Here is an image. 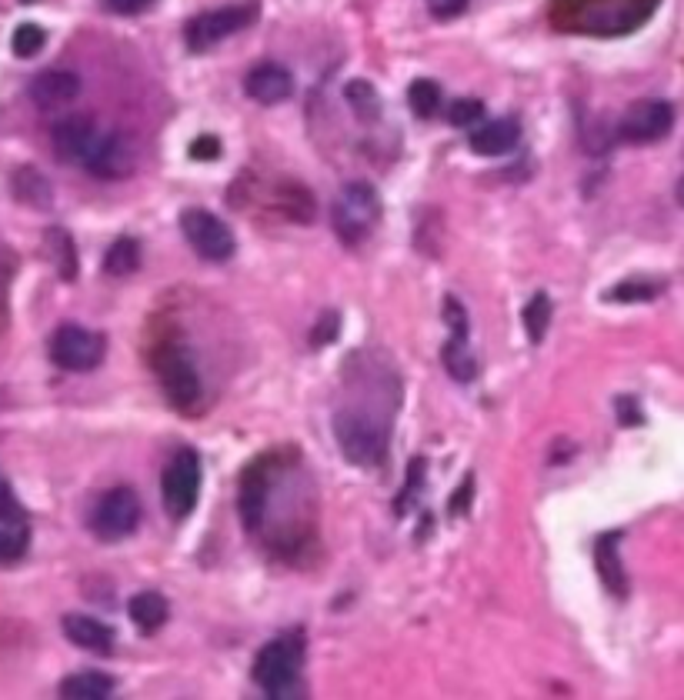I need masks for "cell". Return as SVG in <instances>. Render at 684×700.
<instances>
[{"mask_svg":"<svg viewBox=\"0 0 684 700\" xmlns=\"http://www.w3.org/2000/svg\"><path fill=\"white\" fill-rule=\"evenodd\" d=\"M127 614H131L137 630H144V634H154V630H161L167 624L171 604H167L164 594H157V590H141V594L131 597V604H127Z\"/></svg>","mask_w":684,"mask_h":700,"instance_id":"obj_19","label":"cell"},{"mask_svg":"<svg viewBox=\"0 0 684 700\" xmlns=\"http://www.w3.org/2000/svg\"><path fill=\"white\" fill-rule=\"evenodd\" d=\"M24 4H34V0H24Z\"/></svg>","mask_w":684,"mask_h":700,"instance_id":"obj_38","label":"cell"},{"mask_svg":"<svg viewBox=\"0 0 684 700\" xmlns=\"http://www.w3.org/2000/svg\"><path fill=\"white\" fill-rule=\"evenodd\" d=\"M87 170H91L94 177H104V180H117V177H127L131 174V167H134V160H131V147L124 144L117 134H101V140H97V147H94V154L87 157Z\"/></svg>","mask_w":684,"mask_h":700,"instance_id":"obj_14","label":"cell"},{"mask_svg":"<svg viewBox=\"0 0 684 700\" xmlns=\"http://www.w3.org/2000/svg\"><path fill=\"white\" fill-rule=\"evenodd\" d=\"M44 247H47V254H51L61 280H74L77 277V247H74V240L67 237V230L51 227L44 234Z\"/></svg>","mask_w":684,"mask_h":700,"instance_id":"obj_22","label":"cell"},{"mask_svg":"<svg viewBox=\"0 0 684 700\" xmlns=\"http://www.w3.org/2000/svg\"><path fill=\"white\" fill-rule=\"evenodd\" d=\"M104 130L94 124L91 117H64L57 120L54 130H51V144L57 150V157L64 164H87V157L94 154L97 140H101Z\"/></svg>","mask_w":684,"mask_h":700,"instance_id":"obj_11","label":"cell"},{"mask_svg":"<svg viewBox=\"0 0 684 700\" xmlns=\"http://www.w3.org/2000/svg\"><path fill=\"white\" fill-rule=\"evenodd\" d=\"M77 94H81V77L74 70H44L31 80V100L44 110L71 104Z\"/></svg>","mask_w":684,"mask_h":700,"instance_id":"obj_13","label":"cell"},{"mask_svg":"<svg viewBox=\"0 0 684 700\" xmlns=\"http://www.w3.org/2000/svg\"><path fill=\"white\" fill-rule=\"evenodd\" d=\"M154 0H107V7L114 10V14H141V10L151 7Z\"/></svg>","mask_w":684,"mask_h":700,"instance_id":"obj_37","label":"cell"},{"mask_svg":"<svg viewBox=\"0 0 684 700\" xmlns=\"http://www.w3.org/2000/svg\"><path fill=\"white\" fill-rule=\"evenodd\" d=\"M114 694V677L101 674V670H81L61 680V697L64 700H104Z\"/></svg>","mask_w":684,"mask_h":700,"instance_id":"obj_20","label":"cell"},{"mask_svg":"<svg viewBox=\"0 0 684 700\" xmlns=\"http://www.w3.org/2000/svg\"><path fill=\"white\" fill-rule=\"evenodd\" d=\"M618 544H621V530H611V534L598 537V544H594V564H598L601 584L608 587L614 597H628V574H624V567H621Z\"/></svg>","mask_w":684,"mask_h":700,"instance_id":"obj_17","label":"cell"},{"mask_svg":"<svg viewBox=\"0 0 684 700\" xmlns=\"http://www.w3.org/2000/svg\"><path fill=\"white\" fill-rule=\"evenodd\" d=\"M197 494H201V457H197L191 447H181L167 460V467L161 474V497H164L167 517L171 520L191 517Z\"/></svg>","mask_w":684,"mask_h":700,"instance_id":"obj_4","label":"cell"},{"mask_svg":"<svg viewBox=\"0 0 684 700\" xmlns=\"http://www.w3.org/2000/svg\"><path fill=\"white\" fill-rule=\"evenodd\" d=\"M334 330H337V314H324V317H321V327H317L314 334H311V344H317V347L331 344V340H334Z\"/></svg>","mask_w":684,"mask_h":700,"instance_id":"obj_36","label":"cell"},{"mask_svg":"<svg viewBox=\"0 0 684 700\" xmlns=\"http://www.w3.org/2000/svg\"><path fill=\"white\" fill-rule=\"evenodd\" d=\"M551 297L544 294V290H538L531 300H528V307H524V330H528V337H531V344H541L544 334H548V327H551Z\"/></svg>","mask_w":684,"mask_h":700,"instance_id":"obj_24","label":"cell"},{"mask_svg":"<svg viewBox=\"0 0 684 700\" xmlns=\"http://www.w3.org/2000/svg\"><path fill=\"white\" fill-rule=\"evenodd\" d=\"M51 360L61 370H71V374L94 370L104 360V337H97L77 324L57 327L51 337Z\"/></svg>","mask_w":684,"mask_h":700,"instance_id":"obj_8","label":"cell"},{"mask_svg":"<svg viewBox=\"0 0 684 700\" xmlns=\"http://www.w3.org/2000/svg\"><path fill=\"white\" fill-rule=\"evenodd\" d=\"M658 290L651 284H618L614 290H608V300H651Z\"/></svg>","mask_w":684,"mask_h":700,"instance_id":"obj_33","label":"cell"},{"mask_svg":"<svg viewBox=\"0 0 684 700\" xmlns=\"http://www.w3.org/2000/svg\"><path fill=\"white\" fill-rule=\"evenodd\" d=\"M61 624H64L67 640H71L74 647L91 650V654H111L114 627H107L97 617H87V614H67Z\"/></svg>","mask_w":684,"mask_h":700,"instance_id":"obj_15","label":"cell"},{"mask_svg":"<svg viewBox=\"0 0 684 700\" xmlns=\"http://www.w3.org/2000/svg\"><path fill=\"white\" fill-rule=\"evenodd\" d=\"M671 124H674V110L668 100H638V104L624 110L618 134L628 144H654V140L668 137Z\"/></svg>","mask_w":684,"mask_h":700,"instance_id":"obj_10","label":"cell"},{"mask_svg":"<svg viewBox=\"0 0 684 700\" xmlns=\"http://www.w3.org/2000/svg\"><path fill=\"white\" fill-rule=\"evenodd\" d=\"M301 667H304V637L281 634L257 650L251 677L267 697H284L301 684Z\"/></svg>","mask_w":684,"mask_h":700,"instance_id":"obj_1","label":"cell"},{"mask_svg":"<svg viewBox=\"0 0 684 700\" xmlns=\"http://www.w3.org/2000/svg\"><path fill=\"white\" fill-rule=\"evenodd\" d=\"M191 157L194 160H217L221 157V140L214 134H201L191 140Z\"/></svg>","mask_w":684,"mask_h":700,"instance_id":"obj_32","label":"cell"},{"mask_svg":"<svg viewBox=\"0 0 684 700\" xmlns=\"http://www.w3.org/2000/svg\"><path fill=\"white\" fill-rule=\"evenodd\" d=\"M17 197L27 200V204H47V200H51V187H47V180L37 174V170L24 167L21 174H17Z\"/></svg>","mask_w":684,"mask_h":700,"instance_id":"obj_28","label":"cell"},{"mask_svg":"<svg viewBox=\"0 0 684 700\" xmlns=\"http://www.w3.org/2000/svg\"><path fill=\"white\" fill-rule=\"evenodd\" d=\"M378 220H381V197L371 184H364V180H351V184L337 194V200H334V230L341 234V240L358 244V240H364L371 234Z\"/></svg>","mask_w":684,"mask_h":700,"instance_id":"obj_3","label":"cell"},{"mask_svg":"<svg viewBox=\"0 0 684 700\" xmlns=\"http://www.w3.org/2000/svg\"><path fill=\"white\" fill-rule=\"evenodd\" d=\"M141 267V244L134 237H117L104 254V270L111 277H127Z\"/></svg>","mask_w":684,"mask_h":700,"instance_id":"obj_23","label":"cell"},{"mask_svg":"<svg viewBox=\"0 0 684 700\" xmlns=\"http://www.w3.org/2000/svg\"><path fill=\"white\" fill-rule=\"evenodd\" d=\"M267 487H271V477H267V467H261V464H257L254 470H247L244 480H241L237 507H241V520H244L247 530H261V524H264Z\"/></svg>","mask_w":684,"mask_h":700,"instance_id":"obj_16","label":"cell"},{"mask_svg":"<svg viewBox=\"0 0 684 700\" xmlns=\"http://www.w3.org/2000/svg\"><path fill=\"white\" fill-rule=\"evenodd\" d=\"M344 97H348L351 110L361 120H374L381 114V97H378V90H374V84H368V80H351V84L344 87Z\"/></svg>","mask_w":684,"mask_h":700,"instance_id":"obj_25","label":"cell"},{"mask_svg":"<svg viewBox=\"0 0 684 700\" xmlns=\"http://www.w3.org/2000/svg\"><path fill=\"white\" fill-rule=\"evenodd\" d=\"M44 44H47V34H44V27H37V24H21L14 30V40H11L17 57H37L44 50Z\"/></svg>","mask_w":684,"mask_h":700,"instance_id":"obj_29","label":"cell"},{"mask_svg":"<svg viewBox=\"0 0 684 700\" xmlns=\"http://www.w3.org/2000/svg\"><path fill=\"white\" fill-rule=\"evenodd\" d=\"M27 544H31L27 524H4L0 527V564H14V560H21Z\"/></svg>","mask_w":684,"mask_h":700,"instance_id":"obj_27","label":"cell"},{"mask_svg":"<svg viewBox=\"0 0 684 700\" xmlns=\"http://www.w3.org/2000/svg\"><path fill=\"white\" fill-rule=\"evenodd\" d=\"M257 7L254 4H241V7H217V10H207V14H197L191 24L184 30V40L194 54H204L211 50L214 44H221L224 37L237 34L241 27H247L254 20Z\"/></svg>","mask_w":684,"mask_h":700,"instance_id":"obj_7","label":"cell"},{"mask_svg":"<svg viewBox=\"0 0 684 700\" xmlns=\"http://www.w3.org/2000/svg\"><path fill=\"white\" fill-rule=\"evenodd\" d=\"M484 114V104L474 97H458L448 104V124L454 127H474V120H481Z\"/></svg>","mask_w":684,"mask_h":700,"instance_id":"obj_30","label":"cell"},{"mask_svg":"<svg viewBox=\"0 0 684 700\" xmlns=\"http://www.w3.org/2000/svg\"><path fill=\"white\" fill-rule=\"evenodd\" d=\"M157 377H161L164 394L177 410H194L201 404V377L184 350H164L157 357Z\"/></svg>","mask_w":684,"mask_h":700,"instance_id":"obj_9","label":"cell"},{"mask_svg":"<svg viewBox=\"0 0 684 700\" xmlns=\"http://www.w3.org/2000/svg\"><path fill=\"white\" fill-rule=\"evenodd\" d=\"M464 7H468V0H428L431 17H438V20H451L464 14Z\"/></svg>","mask_w":684,"mask_h":700,"instance_id":"obj_34","label":"cell"},{"mask_svg":"<svg viewBox=\"0 0 684 700\" xmlns=\"http://www.w3.org/2000/svg\"><path fill=\"white\" fill-rule=\"evenodd\" d=\"M441 364L448 370V377H454L458 384H471L478 377V357L471 354L468 337L464 334H451L448 344L441 350Z\"/></svg>","mask_w":684,"mask_h":700,"instance_id":"obj_21","label":"cell"},{"mask_svg":"<svg viewBox=\"0 0 684 700\" xmlns=\"http://www.w3.org/2000/svg\"><path fill=\"white\" fill-rule=\"evenodd\" d=\"M181 234L187 237V244L197 250V257L214 260V264H224V260L234 257L231 227H227L217 214H211V210H201V207L184 210Z\"/></svg>","mask_w":684,"mask_h":700,"instance_id":"obj_5","label":"cell"},{"mask_svg":"<svg viewBox=\"0 0 684 700\" xmlns=\"http://www.w3.org/2000/svg\"><path fill=\"white\" fill-rule=\"evenodd\" d=\"M618 420L624 427H638L641 424V410H638V404H634V397H618Z\"/></svg>","mask_w":684,"mask_h":700,"instance_id":"obj_35","label":"cell"},{"mask_svg":"<svg viewBox=\"0 0 684 700\" xmlns=\"http://www.w3.org/2000/svg\"><path fill=\"white\" fill-rule=\"evenodd\" d=\"M334 437L341 454L358 467L381 464L388 454V424L384 417L364 414V410H341L334 417Z\"/></svg>","mask_w":684,"mask_h":700,"instance_id":"obj_2","label":"cell"},{"mask_svg":"<svg viewBox=\"0 0 684 700\" xmlns=\"http://www.w3.org/2000/svg\"><path fill=\"white\" fill-rule=\"evenodd\" d=\"M24 520H27V514H24L21 500H17L11 484H7L4 474H0V524H24Z\"/></svg>","mask_w":684,"mask_h":700,"instance_id":"obj_31","label":"cell"},{"mask_svg":"<svg viewBox=\"0 0 684 700\" xmlns=\"http://www.w3.org/2000/svg\"><path fill=\"white\" fill-rule=\"evenodd\" d=\"M408 104H411V110L418 117H434L441 110V104H444V97H441V87L434 84V80H414V84L408 87Z\"/></svg>","mask_w":684,"mask_h":700,"instance_id":"obj_26","label":"cell"},{"mask_svg":"<svg viewBox=\"0 0 684 700\" xmlns=\"http://www.w3.org/2000/svg\"><path fill=\"white\" fill-rule=\"evenodd\" d=\"M244 90L257 104H281V100L294 94V77H291V70H284L281 64H261L247 74Z\"/></svg>","mask_w":684,"mask_h":700,"instance_id":"obj_12","label":"cell"},{"mask_svg":"<svg viewBox=\"0 0 684 700\" xmlns=\"http://www.w3.org/2000/svg\"><path fill=\"white\" fill-rule=\"evenodd\" d=\"M518 137H521L518 120H511V117L491 120V124L478 127L471 134V150L481 157H501V154H508V150H514Z\"/></svg>","mask_w":684,"mask_h":700,"instance_id":"obj_18","label":"cell"},{"mask_svg":"<svg viewBox=\"0 0 684 700\" xmlns=\"http://www.w3.org/2000/svg\"><path fill=\"white\" fill-rule=\"evenodd\" d=\"M141 524V500L131 487H114L97 500L91 514V530L101 540H124Z\"/></svg>","mask_w":684,"mask_h":700,"instance_id":"obj_6","label":"cell"}]
</instances>
